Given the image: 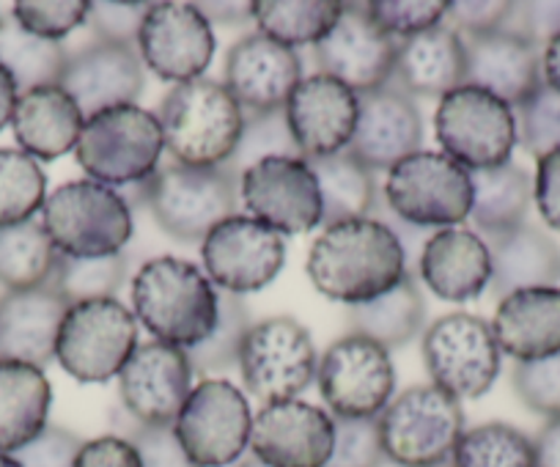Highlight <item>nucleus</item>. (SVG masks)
<instances>
[{
  "label": "nucleus",
  "instance_id": "nucleus-1",
  "mask_svg": "<svg viewBox=\"0 0 560 467\" xmlns=\"http://www.w3.org/2000/svg\"><path fill=\"white\" fill-rule=\"evenodd\" d=\"M407 276L398 237L374 218L327 225L308 254V278L327 300L349 308L390 292Z\"/></svg>",
  "mask_w": 560,
  "mask_h": 467
},
{
  "label": "nucleus",
  "instance_id": "nucleus-2",
  "mask_svg": "<svg viewBox=\"0 0 560 467\" xmlns=\"http://www.w3.org/2000/svg\"><path fill=\"white\" fill-rule=\"evenodd\" d=\"M132 305L154 341L192 349L218 325L220 292L192 261L160 256L135 276Z\"/></svg>",
  "mask_w": 560,
  "mask_h": 467
},
{
  "label": "nucleus",
  "instance_id": "nucleus-3",
  "mask_svg": "<svg viewBox=\"0 0 560 467\" xmlns=\"http://www.w3.org/2000/svg\"><path fill=\"white\" fill-rule=\"evenodd\" d=\"M171 160L192 168H218L236 152L245 113L223 83L209 78L179 83L165 94L158 113Z\"/></svg>",
  "mask_w": 560,
  "mask_h": 467
},
{
  "label": "nucleus",
  "instance_id": "nucleus-4",
  "mask_svg": "<svg viewBox=\"0 0 560 467\" xmlns=\"http://www.w3.org/2000/svg\"><path fill=\"white\" fill-rule=\"evenodd\" d=\"M138 187V198L149 203L160 229L187 245L203 243L214 225L234 218L240 201V176L225 165L192 168L171 157Z\"/></svg>",
  "mask_w": 560,
  "mask_h": 467
},
{
  "label": "nucleus",
  "instance_id": "nucleus-5",
  "mask_svg": "<svg viewBox=\"0 0 560 467\" xmlns=\"http://www.w3.org/2000/svg\"><path fill=\"white\" fill-rule=\"evenodd\" d=\"M42 225L58 254L107 259L132 240V207L121 192L94 179L69 182L45 201Z\"/></svg>",
  "mask_w": 560,
  "mask_h": 467
},
{
  "label": "nucleus",
  "instance_id": "nucleus-6",
  "mask_svg": "<svg viewBox=\"0 0 560 467\" xmlns=\"http://www.w3.org/2000/svg\"><path fill=\"white\" fill-rule=\"evenodd\" d=\"M163 149L154 113L140 105H116L85 119L74 157L100 185H140L158 171Z\"/></svg>",
  "mask_w": 560,
  "mask_h": 467
},
{
  "label": "nucleus",
  "instance_id": "nucleus-7",
  "mask_svg": "<svg viewBox=\"0 0 560 467\" xmlns=\"http://www.w3.org/2000/svg\"><path fill=\"white\" fill-rule=\"evenodd\" d=\"M380 440L398 467H434L451 462L465 434L459 399L438 385H415L380 412Z\"/></svg>",
  "mask_w": 560,
  "mask_h": 467
},
{
  "label": "nucleus",
  "instance_id": "nucleus-8",
  "mask_svg": "<svg viewBox=\"0 0 560 467\" xmlns=\"http://www.w3.org/2000/svg\"><path fill=\"white\" fill-rule=\"evenodd\" d=\"M138 349V319L116 297L69 305L58 332L56 358L78 383L118 377Z\"/></svg>",
  "mask_w": 560,
  "mask_h": 467
},
{
  "label": "nucleus",
  "instance_id": "nucleus-9",
  "mask_svg": "<svg viewBox=\"0 0 560 467\" xmlns=\"http://www.w3.org/2000/svg\"><path fill=\"white\" fill-rule=\"evenodd\" d=\"M434 132L451 160L467 171L500 168L516 147L514 107L476 85H462L443 96Z\"/></svg>",
  "mask_w": 560,
  "mask_h": 467
},
{
  "label": "nucleus",
  "instance_id": "nucleus-10",
  "mask_svg": "<svg viewBox=\"0 0 560 467\" xmlns=\"http://www.w3.org/2000/svg\"><path fill=\"white\" fill-rule=\"evenodd\" d=\"M382 196L390 212L415 229H451L470 218V171L462 168L448 154L418 152L387 171Z\"/></svg>",
  "mask_w": 560,
  "mask_h": 467
},
{
  "label": "nucleus",
  "instance_id": "nucleus-11",
  "mask_svg": "<svg viewBox=\"0 0 560 467\" xmlns=\"http://www.w3.org/2000/svg\"><path fill=\"white\" fill-rule=\"evenodd\" d=\"M319 358L311 332L292 316L250 325L240 349L242 383L264 405L292 401L314 383Z\"/></svg>",
  "mask_w": 560,
  "mask_h": 467
},
{
  "label": "nucleus",
  "instance_id": "nucleus-12",
  "mask_svg": "<svg viewBox=\"0 0 560 467\" xmlns=\"http://www.w3.org/2000/svg\"><path fill=\"white\" fill-rule=\"evenodd\" d=\"M500 347L489 322L472 314H448L423 336V363L434 385L454 399H478L500 374Z\"/></svg>",
  "mask_w": 560,
  "mask_h": 467
},
{
  "label": "nucleus",
  "instance_id": "nucleus-13",
  "mask_svg": "<svg viewBox=\"0 0 560 467\" xmlns=\"http://www.w3.org/2000/svg\"><path fill=\"white\" fill-rule=\"evenodd\" d=\"M250 405L236 385L203 380L187 396L174 432L196 467H229L250 445Z\"/></svg>",
  "mask_w": 560,
  "mask_h": 467
},
{
  "label": "nucleus",
  "instance_id": "nucleus-14",
  "mask_svg": "<svg viewBox=\"0 0 560 467\" xmlns=\"http://www.w3.org/2000/svg\"><path fill=\"white\" fill-rule=\"evenodd\" d=\"M316 383L336 418H376L390 405L396 372L387 349L349 332L322 355Z\"/></svg>",
  "mask_w": 560,
  "mask_h": 467
},
{
  "label": "nucleus",
  "instance_id": "nucleus-15",
  "mask_svg": "<svg viewBox=\"0 0 560 467\" xmlns=\"http://www.w3.org/2000/svg\"><path fill=\"white\" fill-rule=\"evenodd\" d=\"M209 281L229 294H247L269 287L287 265L283 234L256 218L234 214L214 225L201 243Z\"/></svg>",
  "mask_w": 560,
  "mask_h": 467
},
{
  "label": "nucleus",
  "instance_id": "nucleus-16",
  "mask_svg": "<svg viewBox=\"0 0 560 467\" xmlns=\"http://www.w3.org/2000/svg\"><path fill=\"white\" fill-rule=\"evenodd\" d=\"M247 212L278 234H308L322 223V192L303 157H267L240 179Z\"/></svg>",
  "mask_w": 560,
  "mask_h": 467
},
{
  "label": "nucleus",
  "instance_id": "nucleus-17",
  "mask_svg": "<svg viewBox=\"0 0 560 467\" xmlns=\"http://www.w3.org/2000/svg\"><path fill=\"white\" fill-rule=\"evenodd\" d=\"M398 39L382 34L369 14V3H343L330 34L314 45L322 74L341 80L354 94H369L393 80Z\"/></svg>",
  "mask_w": 560,
  "mask_h": 467
},
{
  "label": "nucleus",
  "instance_id": "nucleus-18",
  "mask_svg": "<svg viewBox=\"0 0 560 467\" xmlns=\"http://www.w3.org/2000/svg\"><path fill=\"white\" fill-rule=\"evenodd\" d=\"M192 366L187 349L165 341L138 343L118 374V396L129 418L149 427L176 423L192 394Z\"/></svg>",
  "mask_w": 560,
  "mask_h": 467
},
{
  "label": "nucleus",
  "instance_id": "nucleus-19",
  "mask_svg": "<svg viewBox=\"0 0 560 467\" xmlns=\"http://www.w3.org/2000/svg\"><path fill=\"white\" fill-rule=\"evenodd\" d=\"M138 47L158 78L179 85L203 78L218 42L196 3H152L140 25Z\"/></svg>",
  "mask_w": 560,
  "mask_h": 467
},
{
  "label": "nucleus",
  "instance_id": "nucleus-20",
  "mask_svg": "<svg viewBox=\"0 0 560 467\" xmlns=\"http://www.w3.org/2000/svg\"><path fill=\"white\" fill-rule=\"evenodd\" d=\"M336 421L308 401H275L253 418L250 448L269 467H327Z\"/></svg>",
  "mask_w": 560,
  "mask_h": 467
},
{
  "label": "nucleus",
  "instance_id": "nucleus-21",
  "mask_svg": "<svg viewBox=\"0 0 560 467\" xmlns=\"http://www.w3.org/2000/svg\"><path fill=\"white\" fill-rule=\"evenodd\" d=\"M423 147V119L396 83L358 94V127L347 152L371 171H390Z\"/></svg>",
  "mask_w": 560,
  "mask_h": 467
},
{
  "label": "nucleus",
  "instance_id": "nucleus-22",
  "mask_svg": "<svg viewBox=\"0 0 560 467\" xmlns=\"http://www.w3.org/2000/svg\"><path fill=\"white\" fill-rule=\"evenodd\" d=\"M287 121L303 160L347 152L358 127V94L330 78L314 74L300 80L287 102Z\"/></svg>",
  "mask_w": 560,
  "mask_h": 467
},
{
  "label": "nucleus",
  "instance_id": "nucleus-23",
  "mask_svg": "<svg viewBox=\"0 0 560 467\" xmlns=\"http://www.w3.org/2000/svg\"><path fill=\"white\" fill-rule=\"evenodd\" d=\"M303 80V61L292 47L250 34L236 42L225 58V89L242 113L283 110Z\"/></svg>",
  "mask_w": 560,
  "mask_h": 467
},
{
  "label": "nucleus",
  "instance_id": "nucleus-24",
  "mask_svg": "<svg viewBox=\"0 0 560 467\" xmlns=\"http://www.w3.org/2000/svg\"><path fill=\"white\" fill-rule=\"evenodd\" d=\"M61 85L78 102L83 119L116 105H135L143 91V63L135 47L94 42L69 56Z\"/></svg>",
  "mask_w": 560,
  "mask_h": 467
},
{
  "label": "nucleus",
  "instance_id": "nucleus-25",
  "mask_svg": "<svg viewBox=\"0 0 560 467\" xmlns=\"http://www.w3.org/2000/svg\"><path fill=\"white\" fill-rule=\"evenodd\" d=\"M467 56V83L489 91L511 107L522 105L538 85L541 74V47L520 31H494L483 36H462Z\"/></svg>",
  "mask_w": 560,
  "mask_h": 467
},
{
  "label": "nucleus",
  "instance_id": "nucleus-26",
  "mask_svg": "<svg viewBox=\"0 0 560 467\" xmlns=\"http://www.w3.org/2000/svg\"><path fill=\"white\" fill-rule=\"evenodd\" d=\"M69 303L52 287L7 292L0 297V363L47 366L56 358L58 332Z\"/></svg>",
  "mask_w": 560,
  "mask_h": 467
},
{
  "label": "nucleus",
  "instance_id": "nucleus-27",
  "mask_svg": "<svg viewBox=\"0 0 560 467\" xmlns=\"http://www.w3.org/2000/svg\"><path fill=\"white\" fill-rule=\"evenodd\" d=\"M420 278L448 303H470L487 292L492 281L489 248L467 229L434 231L418 259Z\"/></svg>",
  "mask_w": 560,
  "mask_h": 467
},
{
  "label": "nucleus",
  "instance_id": "nucleus-28",
  "mask_svg": "<svg viewBox=\"0 0 560 467\" xmlns=\"http://www.w3.org/2000/svg\"><path fill=\"white\" fill-rule=\"evenodd\" d=\"M500 352L520 363L560 352V287L522 289L500 300L492 319Z\"/></svg>",
  "mask_w": 560,
  "mask_h": 467
},
{
  "label": "nucleus",
  "instance_id": "nucleus-29",
  "mask_svg": "<svg viewBox=\"0 0 560 467\" xmlns=\"http://www.w3.org/2000/svg\"><path fill=\"white\" fill-rule=\"evenodd\" d=\"M393 83L409 96H445L467 83L465 42L451 25L398 42Z\"/></svg>",
  "mask_w": 560,
  "mask_h": 467
},
{
  "label": "nucleus",
  "instance_id": "nucleus-30",
  "mask_svg": "<svg viewBox=\"0 0 560 467\" xmlns=\"http://www.w3.org/2000/svg\"><path fill=\"white\" fill-rule=\"evenodd\" d=\"M83 113L61 85L20 94L14 107V138L34 160H58L72 152L83 132Z\"/></svg>",
  "mask_w": 560,
  "mask_h": 467
},
{
  "label": "nucleus",
  "instance_id": "nucleus-31",
  "mask_svg": "<svg viewBox=\"0 0 560 467\" xmlns=\"http://www.w3.org/2000/svg\"><path fill=\"white\" fill-rule=\"evenodd\" d=\"M487 248L492 259L489 287L498 297L560 283V248L536 225L522 223L520 229L487 237Z\"/></svg>",
  "mask_w": 560,
  "mask_h": 467
},
{
  "label": "nucleus",
  "instance_id": "nucleus-32",
  "mask_svg": "<svg viewBox=\"0 0 560 467\" xmlns=\"http://www.w3.org/2000/svg\"><path fill=\"white\" fill-rule=\"evenodd\" d=\"M52 390L45 372L28 363H0V454H14L39 437L50 416Z\"/></svg>",
  "mask_w": 560,
  "mask_h": 467
},
{
  "label": "nucleus",
  "instance_id": "nucleus-33",
  "mask_svg": "<svg viewBox=\"0 0 560 467\" xmlns=\"http://www.w3.org/2000/svg\"><path fill=\"white\" fill-rule=\"evenodd\" d=\"M427 322V303L412 272L401 278L390 292L349 308V327L354 336L380 343L382 349H398L412 341Z\"/></svg>",
  "mask_w": 560,
  "mask_h": 467
},
{
  "label": "nucleus",
  "instance_id": "nucleus-34",
  "mask_svg": "<svg viewBox=\"0 0 560 467\" xmlns=\"http://www.w3.org/2000/svg\"><path fill=\"white\" fill-rule=\"evenodd\" d=\"M472 209L470 218L487 237H498L525 223L533 201V182L520 165L470 171Z\"/></svg>",
  "mask_w": 560,
  "mask_h": 467
},
{
  "label": "nucleus",
  "instance_id": "nucleus-35",
  "mask_svg": "<svg viewBox=\"0 0 560 467\" xmlns=\"http://www.w3.org/2000/svg\"><path fill=\"white\" fill-rule=\"evenodd\" d=\"M305 163L319 182L322 223L336 225L343 220L371 218L376 198H380L374 171L365 168L349 152L305 160Z\"/></svg>",
  "mask_w": 560,
  "mask_h": 467
},
{
  "label": "nucleus",
  "instance_id": "nucleus-36",
  "mask_svg": "<svg viewBox=\"0 0 560 467\" xmlns=\"http://www.w3.org/2000/svg\"><path fill=\"white\" fill-rule=\"evenodd\" d=\"M56 261L58 250L39 220L0 225V287L9 292L47 287Z\"/></svg>",
  "mask_w": 560,
  "mask_h": 467
},
{
  "label": "nucleus",
  "instance_id": "nucleus-37",
  "mask_svg": "<svg viewBox=\"0 0 560 467\" xmlns=\"http://www.w3.org/2000/svg\"><path fill=\"white\" fill-rule=\"evenodd\" d=\"M69 52L61 42L39 39L20 28L18 20L0 17V63L12 72L20 94L61 83Z\"/></svg>",
  "mask_w": 560,
  "mask_h": 467
},
{
  "label": "nucleus",
  "instance_id": "nucleus-38",
  "mask_svg": "<svg viewBox=\"0 0 560 467\" xmlns=\"http://www.w3.org/2000/svg\"><path fill=\"white\" fill-rule=\"evenodd\" d=\"M341 9L343 3L336 0H258L253 3V20L258 34L294 50L325 39L341 17Z\"/></svg>",
  "mask_w": 560,
  "mask_h": 467
},
{
  "label": "nucleus",
  "instance_id": "nucleus-39",
  "mask_svg": "<svg viewBox=\"0 0 560 467\" xmlns=\"http://www.w3.org/2000/svg\"><path fill=\"white\" fill-rule=\"evenodd\" d=\"M451 467H536L533 440L509 423L467 429L451 454Z\"/></svg>",
  "mask_w": 560,
  "mask_h": 467
},
{
  "label": "nucleus",
  "instance_id": "nucleus-40",
  "mask_svg": "<svg viewBox=\"0 0 560 467\" xmlns=\"http://www.w3.org/2000/svg\"><path fill=\"white\" fill-rule=\"evenodd\" d=\"M47 201V176L23 149H0V225L34 220Z\"/></svg>",
  "mask_w": 560,
  "mask_h": 467
},
{
  "label": "nucleus",
  "instance_id": "nucleus-41",
  "mask_svg": "<svg viewBox=\"0 0 560 467\" xmlns=\"http://www.w3.org/2000/svg\"><path fill=\"white\" fill-rule=\"evenodd\" d=\"M127 270L129 261L121 254L107 256V259H72V256L58 254L56 270H52L47 287L63 294L69 305L116 297L118 289L124 287Z\"/></svg>",
  "mask_w": 560,
  "mask_h": 467
},
{
  "label": "nucleus",
  "instance_id": "nucleus-42",
  "mask_svg": "<svg viewBox=\"0 0 560 467\" xmlns=\"http://www.w3.org/2000/svg\"><path fill=\"white\" fill-rule=\"evenodd\" d=\"M250 330V311L242 303L240 294H220L218 325L209 332L207 341L187 349L190 366L196 374H218L240 366V349Z\"/></svg>",
  "mask_w": 560,
  "mask_h": 467
},
{
  "label": "nucleus",
  "instance_id": "nucleus-43",
  "mask_svg": "<svg viewBox=\"0 0 560 467\" xmlns=\"http://www.w3.org/2000/svg\"><path fill=\"white\" fill-rule=\"evenodd\" d=\"M267 157H303L289 130L287 110L269 113H245V130H242L236 152L225 163V168L234 176L245 174L250 165L261 163Z\"/></svg>",
  "mask_w": 560,
  "mask_h": 467
},
{
  "label": "nucleus",
  "instance_id": "nucleus-44",
  "mask_svg": "<svg viewBox=\"0 0 560 467\" xmlns=\"http://www.w3.org/2000/svg\"><path fill=\"white\" fill-rule=\"evenodd\" d=\"M514 119L516 141L530 157L538 160L560 149V96L547 83L514 107Z\"/></svg>",
  "mask_w": 560,
  "mask_h": 467
},
{
  "label": "nucleus",
  "instance_id": "nucleus-45",
  "mask_svg": "<svg viewBox=\"0 0 560 467\" xmlns=\"http://www.w3.org/2000/svg\"><path fill=\"white\" fill-rule=\"evenodd\" d=\"M369 14L382 34L404 42L443 25L448 3L445 0H374L369 3Z\"/></svg>",
  "mask_w": 560,
  "mask_h": 467
},
{
  "label": "nucleus",
  "instance_id": "nucleus-46",
  "mask_svg": "<svg viewBox=\"0 0 560 467\" xmlns=\"http://www.w3.org/2000/svg\"><path fill=\"white\" fill-rule=\"evenodd\" d=\"M89 0H20L12 17L39 39L61 42L89 20Z\"/></svg>",
  "mask_w": 560,
  "mask_h": 467
},
{
  "label": "nucleus",
  "instance_id": "nucleus-47",
  "mask_svg": "<svg viewBox=\"0 0 560 467\" xmlns=\"http://www.w3.org/2000/svg\"><path fill=\"white\" fill-rule=\"evenodd\" d=\"M380 418V416H376ZM376 418H332L336 443L327 467H382L387 462Z\"/></svg>",
  "mask_w": 560,
  "mask_h": 467
},
{
  "label": "nucleus",
  "instance_id": "nucleus-48",
  "mask_svg": "<svg viewBox=\"0 0 560 467\" xmlns=\"http://www.w3.org/2000/svg\"><path fill=\"white\" fill-rule=\"evenodd\" d=\"M514 390L530 412L560 418V352L541 361L516 363Z\"/></svg>",
  "mask_w": 560,
  "mask_h": 467
},
{
  "label": "nucleus",
  "instance_id": "nucleus-49",
  "mask_svg": "<svg viewBox=\"0 0 560 467\" xmlns=\"http://www.w3.org/2000/svg\"><path fill=\"white\" fill-rule=\"evenodd\" d=\"M116 427L124 432V440H129L132 448L138 451L143 467H196L187 459L185 448H182L179 437L174 432V423L149 427V423L129 418V421L116 423Z\"/></svg>",
  "mask_w": 560,
  "mask_h": 467
},
{
  "label": "nucleus",
  "instance_id": "nucleus-50",
  "mask_svg": "<svg viewBox=\"0 0 560 467\" xmlns=\"http://www.w3.org/2000/svg\"><path fill=\"white\" fill-rule=\"evenodd\" d=\"M152 3H113V0H96L89 7L85 25L96 42H113V45L132 47L138 42L140 25L147 20Z\"/></svg>",
  "mask_w": 560,
  "mask_h": 467
},
{
  "label": "nucleus",
  "instance_id": "nucleus-51",
  "mask_svg": "<svg viewBox=\"0 0 560 467\" xmlns=\"http://www.w3.org/2000/svg\"><path fill=\"white\" fill-rule=\"evenodd\" d=\"M83 440L61 427H45L39 437L31 440L20 451H14V459L23 467H74Z\"/></svg>",
  "mask_w": 560,
  "mask_h": 467
},
{
  "label": "nucleus",
  "instance_id": "nucleus-52",
  "mask_svg": "<svg viewBox=\"0 0 560 467\" xmlns=\"http://www.w3.org/2000/svg\"><path fill=\"white\" fill-rule=\"evenodd\" d=\"M514 7L516 3H505V0H478V3L456 0V3H448L445 20L454 23V31L459 36H483L509 28Z\"/></svg>",
  "mask_w": 560,
  "mask_h": 467
},
{
  "label": "nucleus",
  "instance_id": "nucleus-53",
  "mask_svg": "<svg viewBox=\"0 0 560 467\" xmlns=\"http://www.w3.org/2000/svg\"><path fill=\"white\" fill-rule=\"evenodd\" d=\"M533 201H536L544 223L560 234V149L538 157Z\"/></svg>",
  "mask_w": 560,
  "mask_h": 467
},
{
  "label": "nucleus",
  "instance_id": "nucleus-54",
  "mask_svg": "<svg viewBox=\"0 0 560 467\" xmlns=\"http://www.w3.org/2000/svg\"><path fill=\"white\" fill-rule=\"evenodd\" d=\"M74 467H143L132 443L118 434H105L91 443H83Z\"/></svg>",
  "mask_w": 560,
  "mask_h": 467
},
{
  "label": "nucleus",
  "instance_id": "nucleus-55",
  "mask_svg": "<svg viewBox=\"0 0 560 467\" xmlns=\"http://www.w3.org/2000/svg\"><path fill=\"white\" fill-rule=\"evenodd\" d=\"M511 20H520V34H525L527 39L549 42L560 34V3H522V7L516 3Z\"/></svg>",
  "mask_w": 560,
  "mask_h": 467
},
{
  "label": "nucleus",
  "instance_id": "nucleus-56",
  "mask_svg": "<svg viewBox=\"0 0 560 467\" xmlns=\"http://www.w3.org/2000/svg\"><path fill=\"white\" fill-rule=\"evenodd\" d=\"M536 467H560V418H549L533 440Z\"/></svg>",
  "mask_w": 560,
  "mask_h": 467
},
{
  "label": "nucleus",
  "instance_id": "nucleus-57",
  "mask_svg": "<svg viewBox=\"0 0 560 467\" xmlns=\"http://www.w3.org/2000/svg\"><path fill=\"white\" fill-rule=\"evenodd\" d=\"M198 12L207 17V23L218 25H240L245 20H253V3H196Z\"/></svg>",
  "mask_w": 560,
  "mask_h": 467
},
{
  "label": "nucleus",
  "instance_id": "nucleus-58",
  "mask_svg": "<svg viewBox=\"0 0 560 467\" xmlns=\"http://www.w3.org/2000/svg\"><path fill=\"white\" fill-rule=\"evenodd\" d=\"M18 100H20L18 83H14L12 72L0 63V132H3V127L7 125H12Z\"/></svg>",
  "mask_w": 560,
  "mask_h": 467
},
{
  "label": "nucleus",
  "instance_id": "nucleus-59",
  "mask_svg": "<svg viewBox=\"0 0 560 467\" xmlns=\"http://www.w3.org/2000/svg\"><path fill=\"white\" fill-rule=\"evenodd\" d=\"M541 74L544 83L560 96V34H555L552 39L544 45L541 50Z\"/></svg>",
  "mask_w": 560,
  "mask_h": 467
},
{
  "label": "nucleus",
  "instance_id": "nucleus-60",
  "mask_svg": "<svg viewBox=\"0 0 560 467\" xmlns=\"http://www.w3.org/2000/svg\"><path fill=\"white\" fill-rule=\"evenodd\" d=\"M0 467H23L12 454H0Z\"/></svg>",
  "mask_w": 560,
  "mask_h": 467
},
{
  "label": "nucleus",
  "instance_id": "nucleus-61",
  "mask_svg": "<svg viewBox=\"0 0 560 467\" xmlns=\"http://www.w3.org/2000/svg\"><path fill=\"white\" fill-rule=\"evenodd\" d=\"M236 467H269V465H264V462L256 459V456H247V459H242Z\"/></svg>",
  "mask_w": 560,
  "mask_h": 467
},
{
  "label": "nucleus",
  "instance_id": "nucleus-62",
  "mask_svg": "<svg viewBox=\"0 0 560 467\" xmlns=\"http://www.w3.org/2000/svg\"><path fill=\"white\" fill-rule=\"evenodd\" d=\"M434 467H451V462H445V465H434Z\"/></svg>",
  "mask_w": 560,
  "mask_h": 467
}]
</instances>
